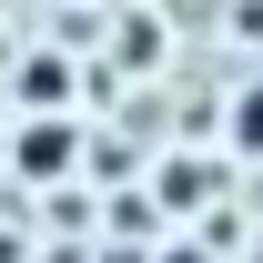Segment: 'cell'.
<instances>
[{"label":"cell","instance_id":"obj_1","mask_svg":"<svg viewBox=\"0 0 263 263\" xmlns=\"http://www.w3.org/2000/svg\"><path fill=\"white\" fill-rule=\"evenodd\" d=\"M10 162L31 172V182H61L71 172V122H31L21 142H10Z\"/></svg>","mask_w":263,"mask_h":263},{"label":"cell","instance_id":"obj_2","mask_svg":"<svg viewBox=\"0 0 263 263\" xmlns=\"http://www.w3.org/2000/svg\"><path fill=\"white\" fill-rule=\"evenodd\" d=\"M21 91H31L41 111H61V91H71V71L51 61V51H41V61H21Z\"/></svg>","mask_w":263,"mask_h":263},{"label":"cell","instance_id":"obj_3","mask_svg":"<svg viewBox=\"0 0 263 263\" xmlns=\"http://www.w3.org/2000/svg\"><path fill=\"white\" fill-rule=\"evenodd\" d=\"M233 152H263V91L233 101Z\"/></svg>","mask_w":263,"mask_h":263},{"label":"cell","instance_id":"obj_4","mask_svg":"<svg viewBox=\"0 0 263 263\" xmlns=\"http://www.w3.org/2000/svg\"><path fill=\"white\" fill-rule=\"evenodd\" d=\"M162 263H202V253H162Z\"/></svg>","mask_w":263,"mask_h":263}]
</instances>
